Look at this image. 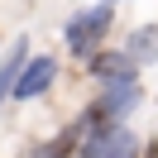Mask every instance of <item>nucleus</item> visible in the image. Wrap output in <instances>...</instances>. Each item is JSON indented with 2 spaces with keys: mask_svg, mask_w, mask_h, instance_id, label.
<instances>
[{
  "mask_svg": "<svg viewBox=\"0 0 158 158\" xmlns=\"http://www.w3.org/2000/svg\"><path fill=\"white\" fill-rule=\"evenodd\" d=\"M81 158H134V134L120 129V125L86 129V139H81Z\"/></svg>",
  "mask_w": 158,
  "mask_h": 158,
  "instance_id": "1",
  "label": "nucleus"
},
{
  "mask_svg": "<svg viewBox=\"0 0 158 158\" xmlns=\"http://www.w3.org/2000/svg\"><path fill=\"white\" fill-rule=\"evenodd\" d=\"M110 29V5H96V10H81L77 19L67 24V48L77 58H91V43Z\"/></svg>",
  "mask_w": 158,
  "mask_h": 158,
  "instance_id": "2",
  "label": "nucleus"
},
{
  "mask_svg": "<svg viewBox=\"0 0 158 158\" xmlns=\"http://www.w3.org/2000/svg\"><path fill=\"white\" fill-rule=\"evenodd\" d=\"M53 72H58V62H53V58H29V62H24V72L15 77V96H19V101H34L39 91L53 86Z\"/></svg>",
  "mask_w": 158,
  "mask_h": 158,
  "instance_id": "3",
  "label": "nucleus"
},
{
  "mask_svg": "<svg viewBox=\"0 0 158 158\" xmlns=\"http://www.w3.org/2000/svg\"><path fill=\"white\" fill-rule=\"evenodd\" d=\"M91 77H96L101 86L134 81V58H129V53H96V58H91Z\"/></svg>",
  "mask_w": 158,
  "mask_h": 158,
  "instance_id": "4",
  "label": "nucleus"
},
{
  "mask_svg": "<svg viewBox=\"0 0 158 158\" xmlns=\"http://www.w3.org/2000/svg\"><path fill=\"white\" fill-rule=\"evenodd\" d=\"M134 106H139V81H115V86H106V101H101V110H106L110 120L129 115Z\"/></svg>",
  "mask_w": 158,
  "mask_h": 158,
  "instance_id": "5",
  "label": "nucleus"
},
{
  "mask_svg": "<svg viewBox=\"0 0 158 158\" xmlns=\"http://www.w3.org/2000/svg\"><path fill=\"white\" fill-rule=\"evenodd\" d=\"M24 62H29V48H24V39H19L10 53H5V62H0V101L15 91V77L24 72Z\"/></svg>",
  "mask_w": 158,
  "mask_h": 158,
  "instance_id": "6",
  "label": "nucleus"
},
{
  "mask_svg": "<svg viewBox=\"0 0 158 158\" xmlns=\"http://www.w3.org/2000/svg\"><path fill=\"white\" fill-rule=\"evenodd\" d=\"M129 58L134 62H158V29H139V34H129Z\"/></svg>",
  "mask_w": 158,
  "mask_h": 158,
  "instance_id": "7",
  "label": "nucleus"
}]
</instances>
